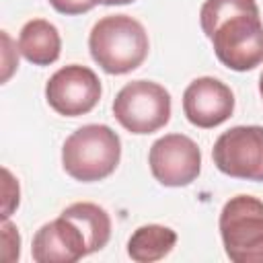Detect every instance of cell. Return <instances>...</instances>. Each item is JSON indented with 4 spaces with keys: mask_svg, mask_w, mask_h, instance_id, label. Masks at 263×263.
Wrapping results in <instances>:
<instances>
[{
    "mask_svg": "<svg viewBox=\"0 0 263 263\" xmlns=\"http://www.w3.org/2000/svg\"><path fill=\"white\" fill-rule=\"evenodd\" d=\"M134 0H97V4H105V6H113V4H129Z\"/></svg>",
    "mask_w": 263,
    "mask_h": 263,
    "instance_id": "ac0fdd59",
    "label": "cell"
},
{
    "mask_svg": "<svg viewBox=\"0 0 263 263\" xmlns=\"http://www.w3.org/2000/svg\"><path fill=\"white\" fill-rule=\"evenodd\" d=\"M2 177H4V183H2V193H4V199H2V220H8L10 214L18 208V183L14 181V177L10 175L8 168H2Z\"/></svg>",
    "mask_w": 263,
    "mask_h": 263,
    "instance_id": "9a60e30c",
    "label": "cell"
},
{
    "mask_svg": "<svg viewBox=\"0 0 263 263\" xmlns=\"http://www.w3.org/2000/svg\"><path fill=\"white\" fill-rule=\"evenodd\" d=\"M62 216H66L68 220H72L84 234L86 238V247H88V255L95 251H101L109 238H111V218L109 214L90 201H78L68 205Z\"/></svg>",
    "mask_w": 263,
    "mask_h": 263,
    "instance_id": "7c38bea8",
    "label": "cell"
},
{
    "mask_svg": "<svg viewBox=\"0 0 263 263\" xmlns=\"http://www.w3.org/2000/svg\"><path fill=\"white\" fill-rule=\"evenodd\" d=\"M0 37H2V82H6L18 66V53L16 49H12V41L6 31H2Z\"/></svg>",
    "mask_w": 263,
    "mask_h": 263,
    "instance_id": "2e32d148",
    "label": "cell"
},
{
    "mask_svg": "<svg viewBox=\"0 0 263 263\" xmlns=\"http://www.w3.org/2000/svg\"><path fill=\"white\" fill-rule=\"evenodd\" d=\"M177 242V232L168 226L146 224L134 230L127 240V255L136 263H152L166 257Z\"/></svg>",
    "mask_w": 263,
    "mask_h": 263,
    "instance_id": "4fadbf2b",
    "label": "cell"
},
{
    "mask_svg": "<svg viewBox=\"0 0 263 263\" xmlns=\"http://www.w3.org/2000/svg\"><path fill=\"white\" fill-rule=\"evenodd\" d=\"M259 92H261V99H263V72L259 76Z\"/></svg>",
    "mask_w": 263,
    "mask_h": 263,
    "instance_id": "d6986e66",
    "label": "cell"
},
{
    "mask_svg": "<svg viewBox=\"0 0 263 263\" xmlns=\"http://www.w3.org/2000/svg\"><path fill=\"white\" fill-rule=\"evenodd\" d=\"M148 164L160 185L185 187L199 177L201 152L189 136L166 134L150 146Z\"/></svg>",
    "mask_w": 263,
    "mask_h": 263,
    "instance_id": "ba28073f",
    "label": "cell"
},
{
    "mask_svg": "<svg viewBox=\"0 0 263 263\" xmlns=\"http://www.w3.org/2000/svg\"><path fill=\"white\" fill-rule=\"evenodd\" d=\"M212 158L218 171L234 179L263 181V127L236 125L220 134Z\"/></svg>",
    "mask_w": 263,
    "mask_h": 263,
    "instance_id": "8992f818",
    "label": "cell"
},
{
    "mask_svg": "<svg viewBox=\"0 0 263 263\" xmlns=\"http://www.w3.org/2000/svg\"><path fill=\"white\" fill-rule=\"evenodd\" d=\"M2 255L6 263H12L21 255V234L16 226L8 220H2Z\"/></svg>",
    "mask_w": 263,
    "mask_h": 263,
    "instance_id": "5bb4252c",
    "label": "cell"
},
{
    "mask_svg": "<svg viewBox=\"0 0 263 263\" xmlns=\"http://www.w3.org/2000/svg\"><path fill=\"white\" fill-rule=\"evenodd\" d=\"M234 111L232 90L218 78H195L183 92V113L189 123L210 129L224 123Z\"/></svg>",
    "mask_w": 263,
    "mask_h": 263,
    "instance_id": "9c48e42d",
    "label": "cell"
},
{
    "mask_svg": "<svg viewBox=\"0 0 263 263\" xmlns=\"http://www.w3.org/2000/svg\"><path fill=\"white\" fill-rule=\"evenodd\" d=\"M121 158L119 136L103 123H88L70 134L62 146L64 171L82 183L109 177Z\"/></svg>",
    "mask_w": 263,
    "mask_h": 263,
    "instance_id": "3957f363",
    "label": "cell"
},
{
    "mask_svg": "<svg viewBox=\"0 0 263 263\" xmlns=\"http://www.w3.org/2000/svg\"><path fill=\"white\" fill-rule=\"evenodd\" d=\"M62 39L55 25L45 18H33L23 25L18 35V51L35 66H49L60 58Z\"/></svg>",
    "mask_w": 263,
    "mask_h": 263,
    "instance_id": "8fae6325",
    "label": "cell"
},
{
    "mask_svg": "<svg viewBox=\"0 0 263 263\" xmlns=\"http://www.w3.org/2000/svg\"><path fill=\"white\" fill-rule=\"evenodd\" d=\"M220 236L234 263H263V201L253 195L230 197L220 212Z\"/></svg>",
    "mask_w": 263,
    "mask_h": 263,
    "instance_id": "277c9868",
    "label": "cell"
},
{
    "mask_svg": "<svg viewBox=\"0 0 263 263\" xmlns=\"http://www.w3.org/2000/svg\"><path fill=\"white\" fill-rule=\"evenodd\" d=\"M92 60L107 74H127L148 55V33L140 21L127 14H109L95 23L88 35Z\"/></svg>",
    "mask_w": 263,
    "mask_h": 263,
    "instance_id": "7a4b0ae2",
    "label": "cell"
},
{
    "mask_svg": "<svg viewBox=\"0 0 263 263\" xmlns=\"http://www.w3.org/2000/svg\"><path fill=\"white\" fill-rule=\"evenodd\" d=\"M31 255L37 263H76L88 255V247L82 230L60 214L35 232Z\"/></svg>",
    "mask_w": 263,
    "mask_h": 263,
    "instance_id": "30bf717a",
    "label": "cell"
},
{
    "mask_svg": "<svg viewBox=\"0 0 263 263\" xmlns=\"http://www.w3.org/2000/svg\"><path fill=\"white\" fill-rule=\"evenodd\" d=\"M45 99L64 117L86 115L101 101V80L90 68L70 64L51 74L45 84Z\"/></svg>",
    "mask_w": 263,
    "mask_h": 263,
    "instance_id": "52a82bcc",
    "label": "cell"
},
{
    "mask_svg": "<svg viewBox=\"0 0 263 263\" xmlns=\"http://www.w3.org/2000/svg\"><path fill=\"white\" fill-rule=\"evenodd\" d=\"M199 23L226 68L247 72L263 64V23L255 0H205Z\"/></svg>",
    "mask_w": 263,
    "mask_h": 263,
    "instance_id": "6da1fadb",
    "label": "cell"
},
{
    "mask_svg": "<svg viewBox=\"0 0 263 263\" xmlns=\"http://www.w3.org/2000/svg\"><path fill=\"white\" fill-rule=\"evenodd\" d=\"M49 4L62 14H82L97 6V0H49Z\"/></svg>",
    "mask_w": 263,
    "mask_h": 263,
    "instance_id": "e0dca14e",
    "label": "cell"
},
{
    "mask_svg": "<svg viewBox=\"0 0 263 263\" xmlns=\"http://www.w3.org/2000/svg\"><path fill=\"white\" fill-rule=\"evenodd\" d=\"M113 117L129 134H152L171 119V95L150 80L127 82L115 95Z\"/></svg>",
    "mask_w": 263,
    "mask_h": 263,
    "instance_id": "5b68a950",
    "label": "cell"
}]
</instances>
